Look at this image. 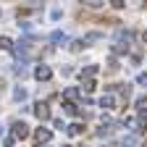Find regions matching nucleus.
Returning <instances> with one entry per match:
<instances>
[{"label": "nucleus", "instance_id": "1", "mask_svg": "<svg viewBox=\"0 0 147 147\" xmlns=\"http://www.w3.org/2000/svg\"><path fill=\"white\" fill-rule=\"evenodd\" d=\"M131 40H134V32H131V29H118V32H116V45H118V47H126V50H129Z\"/></svg>", "mask_w": 147, "mask_h": 147}, {"label": "nucleus", "instance_id": "2", "mask_svg": "<svg viewBox=\"0 0 147 147\" xmlns=\"http://www.w3.org/2000/svg\"><path fill=\"white\" fill-rule=\"evenodd\" d=\"M13 139H26L29 137V126L24 123V121H13Z\"/></svg>", "mask_w": 147, "mask_h": 147}, {"label": "nucleus", "instance_id": "3", "mask_svg": "<svg viewBox=\"0 0 147 147\" xmlns=\"http://www.w3.org/2000/svg\"><path fill=\"white\" fill-rule=\"evenodd\" d=\"M144 129H147V108H139V116H137V121H134V131L142 134Z\"/></svg>", "mask_w": 147, "mask_h": 147}, {"label": "nucleus", "instance_id": "4", "mask_svg": "<svg viewBox=\"0 0 147 147\" xmlns=\"http://www.w3.org/2000/svg\"><path fill=\"white\" fill-rule=\"evenodd\" d=\"M53 76V71H50V66H45V63H40L34 68V79H40V82H47Z\"/></svg>", "mask_w": 147, "mask_h": 147}, {"label": "nucleus", "instance_id": "5", "mask_svg": "<svg viewBox=\"0 0 147 147\" xmlns=\"http://www.w3.org/2000/svg\"><path fill=\"white\" fill-rule=\"evenodd\" d=\"M34 116L40 118V121H47V118H50V110H47V105H45V102L34 105Z\"/></svg>", "mask_w": 147, "mask_h": 147}, {"label": "nucleus", "instance_id": "6", "mask_svg": "<svg viewBox=\"0 0 147 147\" xmlns=\"http://www.w3.org/2000/svg\"><path fill=\"white\" fill-rule=\"evenodd\" d=\"M34 137H37V142H50L53 131H50V129H45V126H40V129L34 131Z\"/></svg>", "mask_w": 147, "mask_h": 147}, {"label": "nucleus", "instance_id": "7", "mask_svg": "<svg viewBox=\"0 0 147 147\" xmlns=\"http://www.w3.org/2000/svg\"><path fill=\"white\" fill-rule=\"evenodd\" d=\"M63 110H66V116H74V118L79 116V105H76V102H71V100L63 102Z\"/></svg>", "mask_w": 147, "mask_h": 147}, {"label": "nucleus", "instance_id": "8", "mask_svg": "<svg viewBox=\"0 0 147 147\" xmlns=\"http://www.w3.org/2000/svg\"><path fill=\"white\" fill-rule=\"evenodd\" d=\"M113 105H116V97H113V95L100 97V108H113Z\"/></svg>", "mask_w": 147, "mask_h": 147}, {"label": "nucleus", "instance_id": "9", "mask_svg": "<svg viewBox=\"0 0 147 147\" xmlns=\"http://www.w3.org/2000/svg\"><path fill=\"white\" fill-rule=\"evenodd\" d=\"M66 131H68L71 137H76V134H82V131H84V126H82V123H71V126H66Z\"/></svg>", "mask_w": 147, "mask_h": 147}, {"label": "nucleus", "instance_id": "10", "mask_svg": "<svg viewBox=\"0 0 147 147\" xmlns=\"http://www.w3.org/2000/svg\"><path fill=\"white\" fill-rule=\"evenodd\" d=\"M50 40H53L55 45H61V42H66V40H68V37H66L63 32H53V34H50Z\"/></svg>", "mask_w": 147, "mask_h": 147}, {"label": "nucleus", "instance_id": "11", "mask_svg": "<svg viewBox=\"0 0 147 147\" xmlns=\"http://www.w3.org/2000/svg\"><path fill=\"white\" fill-rule=\"evenodd\" d=\"M0 50H8V53H13V42L8 40V37H0Z\"/></svg>", "mask_w": 147, "mask_h": 147}, {"label": "nucleus", "instance_id": "12", "mask_svg": "<svg viewBox=\"0 0 147 147\" xmlns=\"http://www.w3.org/2000/svg\"><path fill=\"white\" fill-rule=\"evenodd\" d=\"M13 71H16V76H26V61H21L18 66H13Z\"/></svg>", "mask_w": 147, "mask_h": 147}, {"label": "nucleus", "instance_id": "13", "mask_svg": "<svg viewBox=\"0 0 147 147\" xmlns=\"http://www.w3.org/2000/svg\"><path fill=\"white\" fill-rule=\"evenodd\" d=\"M95 74H97V66H87V68L82 71V79H84V76H87V79H92Z\"/></svg>", "mask_w": 147, "mask_h": 147}, {"label": "nucleus", "instance_id": "14", "mask_svg": "<svg viewBox=\"0 0 147 147\" xmlns=\"http://www.w3.org/2000/svg\"><path fill=\"white\" fill-rule=\"evenodd\" d=\"M95 89V79H84L82 82V92H92Z\"/></svg>", "mask_w": 147, "mask_h": 147}, {"label": "nucleus", "instance_id": "15", "mask_svg": "<svg viewBox=\"0 0 147 147\" xmlns=\"http://www.w3.org/2000/svg\"><path fill=\"white\" fill-rule=\"evenodd\" d=\"M13 100H18V102H21V100H26V89H21V87H18V89H13Z\"/></svg>", "mask_w": 147, "mask_h": 147}, {"label": "nucleus", "instance_id": "16", "mask_svg": "<svg viewBox=\"0 0 147 147\" xmlns=\"http://www.w3.org/2000/svg\"><path fill=\"white\" fill-rule=\"evenodd\" d=\"M74 97H79V89L68 87V89H66V100H71V102H74Z\"/></svg>", "mask_w": 147, "mask_h": 147}, {"label": "nucleus", "instance_id": "17", "mask_svg": "<svg viewBox=\"0 0 147 147\" xmlns=\"http://www.w3.org/2000/svg\"><path fill=\"white\" fill-rule=\"evenodd\" d=\"M82 47H87V45H84V40H74V42H71V50H74V53H79Z\"/></svg>", "mask_w": 147, "mask_h": 147}, {"label": "nucleus", "instance_id": "18", "mask_svg": "<svg viewBox=\"0 0 147 147\" xmlns=\"http://www.w3.org/2000/svg\"><path fill=\"white\" fill-rule=\"evenodd\" d=\"M121 144H123V147H134V144H137V137H123Z\"/></svg>", "mask_w": 147, "mask_h": 147}, {"label": "nucleus", "instance_id": "19", "mask_svg": "<svg viewBox=\"0 0 147 147\" xmlns=\"http://www.w3.org/2000/svg\"><path fill=\"white\" fill-rule=\"evenodd\" d=\"M61 16H63V11H61V8H53V11H50V18H53V21H58Z\"/></svg>", "mask_w": 147, "mask_h": 147}, {"label": "nucleus", "instance_id": "20", "mask_svg": "<svg viewBox=\"0 0 147 147\" xmlns=\"http://www.w3.org/2000/svg\"><path fill=\"white\" fill-rule=\"evenodd\" d=\"M53 123H55V129H66V123H63L61 118H53Z\"/></svg>", "mask_w": 147, "mask_h": 147}, {"label": "nucleus", "instance_id": "21", "mask_svg": "<svg viewBox=\"0 0 147 147\" xmlns=\"http://www.w3.org/2000/svg\"><path fill=\"white\" fill-rule=\"evenodd\" d=\"M137 84H147V74H139V76H137Z\"/></svg>", "mask_w": 147, "mask_h": 147}, {"label": "nucleus", "instance_id": "22", "mask_svg": "<svg viewBox=\"0 0 147 147\" xmlns=\"http://www.w3.org/2000/svg\"><path fill=\"white\" fill-rule=\"evenodd\" d=\"M3 137H5V126L0 123V139H3Z\"/></svg>", "mask_w": 147, "mask_h": 147}, {"label": "nucleus", "instance_id": "23", "mask_svg": "<svg viewBox=\"0 0 147 147\" xmlns=\"http://www.w3.org/2000/svg\"><path fill=\"white\" fill-rule=\"evenodd\" d=\"M144 42H147V32H144Z\"/></svg>", "mask_w": 147, "mask_h": 147}, {"label": "nucleus", "instance_id": "24", "mask_svg": "<svg viewBox=\"0 0 147 147\" xmlns=\"http://www.w3.org/2000/svg\"><path fill=\"white\" fill-rule=\"evenodd\" d=\"M105 147H116V144H105Z\"/></svg>", "mask_w": 147, "mask_h": 147}]
</instances>
